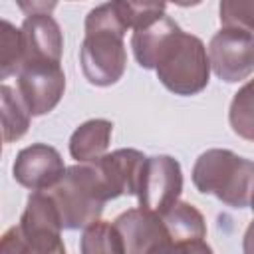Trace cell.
<instances>
[{
	"instance_id": "obj_23",
	"label": "cell",
	"mask_w": 254,
	"mask_h": 254,
	"mask_svg": "<svg viewBox=\"0 0 254 254\" xmlns=\"http://www.w3.org/2000/svg\"><path fill=\"white\" fill-rule=\"evenodd\" d=\"M242 252L244 254H254V218L248 224L246 232H244V240H242Z\"/></svg>"
},
{
	"instance_id": "obj_11",
	"label": "cell",
	"mask_w": 254,
	"mask_h": 254,
	"mask_svg": "<svg viewBox=\"0 0 254 254\" xmlns=\"http://www.w3.org/2000/svg\"><path fill=\"white\" fill-rule=\"evenodd\" d=\"M22 42H24V64L28 62H62L64 36L60 24L50 12L28 14L22 22Z\"/></svg>"
},
{
	"instance_id": "obj_4",
	"label": "cell",
	"mask_w": 254,
	"mask_h": 254,
	"mask_svg": "<svg viewBox=\"0 0 254 254\" xmlns=\"http://www.w3.org/2000/svg\"><path fill=\"white\" fill-rule=\"evenodd\" d=\"M46 192L56 202L65 230L87 228L97 222L105 202L111 200L109 189L95 163H77L67 167L60 183Z\"/></svg>"
},
{
	"instance_id": "obj_8",
	"label": "cell",
	"mask_w": 254,
	"mask_h": 254,
	"mask_svg": "<svg viewBox=\"0 0 254 254\" xmlns=\"http://www.w3.org/2000/svg\"><path fill=\"white\" fill-rule=\"evenodd\" d=\"M20 234L34 252H50L62 248V218L56 202L46 190H36L28 196L20 218Z\"/></svg>"
},
{
	"instance_id": "obj_18",
	"label": "cell",
	"mask_w": 254,
	"mask_h": 254,
	"mask_svg": "<svg viewBox=\"0 0 254 254\" xmlns=\"http://www.w3.org/2000/svg\"><path fill=\"white\" fill-rule=\"evenodd\" d=\"M24 65V42L22 30L8 20L0 22V77L18 75Z\"/></svg>"
},
{
	"instance_id": "obj_25",
	"label": "cell",
	"mask_w": 254,
	"mask_h": 254,
	"mask_svg": "<svg viewBox=\"0 0 254 254\" xmlns=\"http://www.w3.org/2000/svg\"><path fill=\"white\" fill-rule=\"evenodd\" d=\"M250 208L254 210V196H252V200H250Z\"/></svg>"
},
{
	"instance_id": "obj_17",
	"label": "cell",
	"mask_w": 254,
	"mask_h": 254,
	"mask_svg": "<svg viewBox=\"0 0 254 254\" xmlns=\"http://www.w3.org/2000/svg\"><path fill=\"white\" fill-rule=\"evenodd\" d=\"M228 121L240 139L254 143V79H248L234 93L228 109Z\"/></svg>"
},
{
	"instance_id": "obj_7",
	"label": "cell",
	"mask_w": 254,
	"mask_h": 254,
	"mask_svg": "<svg viewBox=\"0 0 254 254\" xmlns=\"http://www.w3.org/2000/svg\"><path fill=\"white\" fill-rule=\"evenodd\" d=\"M16 77V91L32 117L50 113L65 89V73L62 65L54 62H28Z\"/></svg>"
},
{
	"instance_id": "obj_3",
	"label": "cell",
	"mask_w": 254,
	"mask_h": 254,
	"mask_svg": "<svg viewBox=\"0 0 254 254\" xmlns=\"http://www.w3.org/2000/svg\"><path fill=\"white\" fill-rule=\"evenodd\" d=\"M192 185L232 208H246L254 196V161L230 149H206L192 167Z\"/></svg>"
},
{
	"instance_id": "obj_20",
	"label": "cell",
	"mask_w": 254,
	"mask_h": 254,
	"mask_svg": "<svg viewBox=\"0 0 254 254\" xmlns=\"http://www.w3.org/2000/svg\"><path fill=\"white\" fill-rule=\"evenodd\" d=\"M153 254H212V248L204 240H167Z\"/></svg>"
},
{
	"instance_id": "obj_16",
	"label": "cell",
	"mask_w": 254,
	"mask_h": 254,
	"mask_svg": "<svg viewBox=\"0 0 254 254\" xmlns=\"http://www.w3.org/2000/svg\"><path fill=\"white\" fill-rule=\"evenodd\" d=\"M79 250L81 254H125V244L113 222L97 220L83 228Z\"/></svg>"
},
{
	"instance_id": "obj_12",
	"label": "cell",
	"mask_w": 254,
	"mask_h": 254,
	"mask_svg": "<svg viewBox=\"0 0 254 254\" xmlns=\"http://www.w3.org/2000/svg\"><path fill=\"white\" fill-rule=\"evenodd\" d=\"M147 157L137 149H117L93 161L109 189L111 200L123 194H137Z\"/></svg>"
},
{
	"instance_id": "obj_1",
	"label": "cell",
	"mask_w": 254,
	"mask_h": 254,
	"mask_svg": "<svg viewBox=\"0 0 254 254\" xmlns=\"http://www.w3.org/2000/svg\"><path fill=\"white\" fill-rule=\"evenodd\" d=\"M131 48L137 64L155 69L159 81L175 95H196L208 85L210 62L202 40L185 32L167 14L133 30Z\"/></svg>"
},
{
	"instance_id": "obj_2",
	"label": "cell",
	"mask_w": 254,
	"mask_h": 254,
	"mask_svg": "<svg viewBox=\"0 0 254 254\" xmlns=\"http://www.w3.org/2000/svg\"><path fill=\"white\" fill-rule=\"evenodd\" d=\"M127 24L117 2H105L85 16V38L79 48V64L85 79L97 87L117 83L127 67Z\"/></svg>"
},
{
	"instance_id": "obj_22",
	"label": "cell",
	"mask_w": 254,
	"mask_h": 254,
	"mask_svg": "<svg viewBox=\"0 0 254 254\" xmlns=\"http://www.w3.org/2000/svg\"><path fill=\"white\" fill-rule=\"evenodd\" d=\"M20 8L28 14H38V12H52L56 8V2H32V4H26V2H20Z\"/></svg>"
},
{
	"instance_id": "obj_15",
	"label": "cell",
	"mask_w": 254,
	"mask_h": 254,
	"mask_svg": "<svg viewBox=\"0 0 254 254\" xmlns=\"http://www.w3.org/2000/svg\"><path fill=\"white\" fill-rule=\"evenodd\" d=\"M0 115H2V139L4 143L18 141L30 127L32 113L22 101L20 93L10 85H0Z\"/></svg>"
},
{
	"instance_id": "obj_9",
	"label": "cell",
	"mask_w": 254,
	"mask_h": 254,
	"mask_svg": "<svg viewBox=\"0 0 254 254\" xmlns=\"http://www.w3.org/2000/svg\"><path fill=\"white\" fill-rule=\"evenodd\" d=\"M64 159L60 151L46 143H34L24 147L12 165V175L18 185L36 190H50L60 183L65 173Z\"/></svg>"
},
{
	"instance_id": "obj_5",
	"label": "cell",
	"mask_w": 254,
	"mask_h": 254,
	"mask_svg": "<svg viewBox=\"0 0 254 254\" xmlns=\"http://www.w3.org/2000/svg\"><path fill=\"white\" fill-rule=\"evenodd\" d=\"M208 62L214 75L236 83L254 71V34L234 26H222L208 42Z\"/></svg>"
},
{
	"instance_id": "obj_21",
	"label": "cell",
	"mask_w": 254,
	"mask_h": 254,
	"mask_svg": "<svg viewBox=\"0 0 254 254\" xmlns=\"http://www.w3.org/2000/svg\"><path fill=\"white\" fill-rule=\"evenodd\" d=\"M0 254H26V242H24L18 226H10L2 234Z\"/></svg>"
},
{
	"instance_id": "obj_13",
	"label": "cell",
	"mask_w": 254,
	"mask_h": 254,
	"mask_svg": "<svg viewBox=\"0 0 254 254\" xmlns=\"http://www.w3.org/2000/svg\"><path fill=\"white\" fill-rule=\"evenodd\" d=\"M113 123L107 119H89L81 123L69 137V155L77 163H93L107 155Z\"/></svg>"
},
{
	"instance_id": "obj_19",
	"label": "cell",
	"mask_w": 254,
	"mask_h": 254,
	"mask_svg": "<svg viewBox=\"0 0 254 254\" xmlns=\"http://www.w3.org/2000/svg\"><path fill=\"white\" fill-rule=\"evenodd\" d=\"M220 24L254 32V0H222L218 4Z\"/></svg>"
},
{
	"instance_id": "obj_14",
	"label": "cell",
	"mask_w": 254,
	"mask_h": 254,
	"mask_svg": "<svg viewBox=\"0 0 254 254\" xmlns=\"http://www.w3.org/2000/svg\"><path fill=\"white\" fill-rule=\"evenodd\" d=\"M163 222L169 230L171 240H204L206 238V222L202 212L190 202H177L163 216Z\"/></svg>"
},
{
	"instance_id": "obj_10",
	"label": "cell",
	"mask_w": 254,
	"mask_h": 254,
	"mask_svg": "<svg viewBox=\"0 0 254 254\" xmlns=\"http://www.w3.org/2000/svg\"><path fill=\"white\" fill-rule=\"evenodd\" d=\"M113 224L123 238L125 254H153L161 244L171 240L163 218L141 206L121 212Z\"/></svg>"
},
{
	"instance_id": "obj_24",
	"label": "cell",
	"mask_w": 254,
	"mask_h": 254,
	"mask_svg": "<svg viewBox=\"0 0 254 254\" xmlns=\"http://www.w3.org/2000/svg\"><path fill=\"white\" fill-rule=\"evenodd\" d=\"M24 242H26V240H24ZM26 254H65V246L56 248V250H50V252H34V250H30L28 244H26Z\"/></svg>"
},
{
	"instance_id": "obj_6",
	"label": "cell",
	"mask_w": 254,
	"mask_h": 254,
	"mask_svg": "<svg viewBox=\"0 0 254 254\" xmlns=\"http://www.w3.org/2000/svg\"><path fill=\"white\" fill-rule=\"evenodd\" d=\"M183 192V171L177 159L171 155H153L147 157L137 200L139 206L163 216L169 208L179 202Z\"/></svg>"
}]
</instances>
